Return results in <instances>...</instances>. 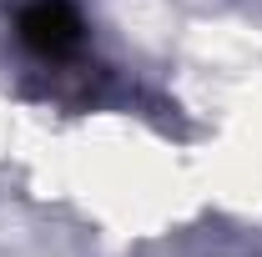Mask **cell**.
<instances>
[{"label": "cell", "instance_id": "6da1fadb", "mask_svg": "<svg viewBox=\"0 0 262 257\" xmlns=\"http://www.w3.org/2000/svg\"><path fill=\"white\" fill-rule=\"evenodd\" d=\"M15 31L35 56L61 61V56H71L81 46V15H76L71 0H31V5H20Z\"/></svg>", "mask_w": 262, "mask_h": 257}]
</instances>
